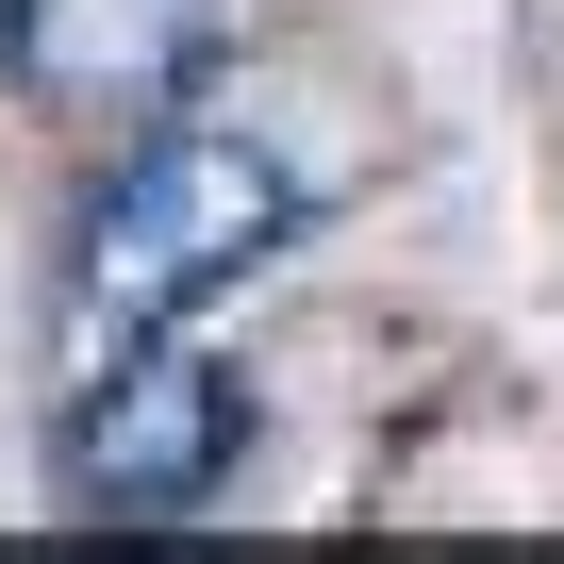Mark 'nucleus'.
Segmentation results:
<instances>
[{"label": "nucleus", "mask_w": 564, "mask_h": 564, "mask_svg": "<svg viewBox=\"0 0 564 564\" xmlns=\"http://www.w3.org/2000/svg\"><path fill=\"white\" fill-rule=\"evenodd\" d=\"M34 18L67 34V67H84V84H100V67H117V84H166V67L216 34V0H34Z\"/></svg>", "instance_id": "3"}, {"label": "nucleus", "mask_w": 564, "mask_h": 564, "mask_svg": "<svg viewBox=\"0 0 564 564\" xmlns=\"http://www.w3.org/2000/svg\"><path fill=\"white\" fill-rule=\"evenodd\" d=\"M249 448V399H232V366H199V349H150V366H117L100 399H84V498H117V514H199L216 498V465Z\"/></svg>", "instance_id": "2"}, {"label": "nucleus", "mask_w": 564, "mask_h": 564, "mask_svg": "<svg viewBox=\"0 0 564 564\" xmlns=\"http://www.w3.org/2000/svg\"><path fill=\"white\" fill-rule=\"evenodd\" d=\"M282 216H300V183H282L249 133H150L84 232V333L133 349L166 316H199L216 282H249V249H282Z\"/></svg>", "instance_id": "1"}, {"label": "nucleus", "mask_w": 564, "mask_h": 564, "mask_svg": "<svg viewBox=\"0 0 564 564\" xmlns=\"http://www.w3.org/2000/svg\"><path fill=\"white\" fill-rule=\"evenodd\" d=\"M18 34H34V0H0V51H18Z\"/></svg>", "instance_id": "4"}]
</instances>
